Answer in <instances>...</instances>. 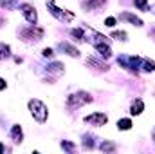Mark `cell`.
<instances>
[{
    "mask_svg": "<svg viewBox=\"0 0 155 154\" xmlns=\"http://www.w3.org/2000/svg\"><path fill=\"white\" fill-rule=\"evenodd\" d=\"M11 138H13V142H15V143L22 142L24 134H22V129H20V125H13V129H11Z\"/></svg>",
    "mask_w": 155,
    "mask_h": 154,
    "instance_id": "cell-10",
    "label": "cell"
},
{
    "mask_svg": "<svg viewBox=\"0 0 155 154\" xmlns=\"http://www.w3.org/2000/svg\"><path fill=\"white\" fill-rule=\"evenodd\" d=\"M90 102H92V96H90L88 93H85V91H79V93H76V94L69 96L67 107H69V109H74V107H81V105L90 103Z\"/></svg>",
    "mask_w": 155,
    "mask_h": 154,
    "instance_id": "cell-1",
    "label": "cell"
},
{
    "mask_svg": "<svg viewBox=\"0 0 155 154\" xmlns=\"http://www.w3.org/2000/svg\"><path fill=\"white\" fill-rule=\"evenodd\" d=\"M22 13H24V16H25V20L27 22H31V24H36V18H38V15H36V11H35V7L31 5V4H22Z\"/></svg>",
    "mask_w": 155,
    "mask_h": 154,
    "instance_id": "cell-4",
    "label": "cell"
},
{
    "mask_svg": "<svg viewBox=\"0 0 155 154\" xmlns=\"http://www.w3.org/2000/svg\"><path fill=\"white\" fill-rule=\"evenodd\" d=\"M112 37H114V38H117V40H126V33H119V31H116Z\"/></svg>",
    "mask_w": 155,
    "mask_h": 154,
    "instance_id": "cell-18",
    "label": "cell"
},
{
    "mask_svg": "<svg viewBox=\"0 0 155 154\" xmlns=\"http://www.w3.org/2000/svg\"><path fill=\"white\" fill-rule=\"evenodd\" d=\"M47 69H49V71H51V73H60V71H63V65H61V64H58V62H56V64H51V65H49V67H47Z\"/></svg>",
    "mask_w": 155,
    "mask_h": 154,
    "instance_id": "cell-15",
    "label": "cell"
},
{
    "mask_svg": "<svg viewBox=\"0 0 155 154\" xmlns=\"http://www.w3.org/2000/svg\"><path fill=\"white\" fill-rule=\"evenodd\" d=\"M85 121H87V123H92V125H96V127H101V125H105V123L108 121V116L105 114V113H94V114L87 116Z\"/></svg>",
    "mask_w": 155,
    "mask_h": 154,
    "instance_id": "cell-3",
    "label": "cell"
},
{
    "mask_svg": "<svg viewBox=\"0 0 155 154\" xmlns=\"http://www.w3.org/2000/svg\"><path fill=\"white\" fill-rule=\"evenodd\" d=\"M9 45L7 44H0V60H5L7 56H9Z\"/></svg>",
    "mask_w": 155,
    "mask_h": 154,
    "instance_id": "cell-13",
    "label": "cell"
},
{
    "mask_svg": "<svg viewBox=\"0 0 155 154\" xmlns=\"http://www.w3.org/2000/svg\"><path fill=\"white\" fill-rule=\"evenodd\" d=\"M121 18H123V20H128V22H130V24H134V26H143V20H141L139 16L132 15V13H123V15H121Z\"/></svg>",
    "mask_w": 155,
    "mask_h": 154,
    "instance_id": "cell-7",
    "label": "cell"
},
{
    "mask_svg": "<svg viewBox=\"0 0 155 154\" xmlns=\"http://www.w3.org/2000/svg\"><path fill=\"white\" fill-rule=\"evenodd\" d=\"M22 37L24 38H31V40H40L43 37V29H40V27H29V29H24L22 31Z\"/></svg>",
    "mask_w": 155,
    "mask_h": 154,
    "instance_id": "cell-5",
    "label": "cell"
},
{
    "mask_svg": "<svg viewBox=\"0 0 155 154\" xmlns=\"http://www.w3.org/2000/svg\"><path fill=\"white\" fill-rule=\"evenodd\" d=\"M52 54H54V53H52V49H51V47H47V49H43V56H49V58H51Z\"/></svg>",
    "mask_w": 155,
    "mask_h": 154,
    "instance_id": "cell-20",
    "label": "cell"
},
{
    "mask_svg": "<svg viewBox=\"0 0 155 154\" xmlns=\"http://www.w3.org/2000/svg\"><path fill=\"white\" fill-rule=\"evenodd\" d=\"M117 127H119V131H128V129L132 127V121H130L128 118H124V120H119V121H117Z\"/></svg>",
    "mask_w": 155,
    "mask_h": 154,
    "instance_id": "cell-12",
    "label": "cell"
},
{
    "mask_svg": "<svg viewBox=\"0 0 155 154\" xmlns=\"http://www.w3.org/2000/svg\"><path fill=\"white\" fill-rule=\"evenodd\" d=\"M29 109H31V114L35 116V120H38L40 123H43L47 120V107L40 100H31L29 102Z\"/></svg>",
    "mask_w": 155,
    "mask_h": 154,
    "instance_id": "cell-2",
    "label": "cell"
},
{
    "mask_svg": "<svg viewBox=\"0 0 155 154\" xmlns=\"http://www.w3.org/2000/svg\"><path fill=\"white\" fill-rule=\"evenodd\" d=\"M60 47H61V51H67V54H71V56H79V51H78L74 45H71L69 42L60 44Z\"/></svg>",
    "mask_w": 155,
    "mask_h": 154,
    "instance_id": "cell-9",
    "label": "cell"
},
{
    "mask_svg": "<svg viewBox=\"0 0 155 154\" xmlns=\"http://www.w3.org/2000/svg\"><path fill=\"white\" fill-rule=\"evenodd\" d=\"M105 26H107V27H114V26H116V18H114V16H108V18L105 20Z\"/></svg>",
    "mask_w": 155,
    "mask_h": 154,
    "instance_id": "cell-17",
    "label": "cell"
},
{
    "mask_svg": "<svg viewBox=\"0 0 155 154\" xmlns=\"http://www.w3.org/2000/svg\"><path fill=\"white\" fill-rule=\"evenodd\" d=\"M0 5L5 7V9H13L16 5V0H0Z\"/></svg>",
    "mask_w": 155,
    "mask_h": 154,
    "instance_id": "cell-14",
    "label": "cell"
},
{
    "mask_svg": "<svg viewBox=\"0 0 155 154\" xmlns=\"http://www.w3.org/2000/svg\"><path fill=\"white\" fill-rule=\"evenodd\" d=\"M2 89H5V80H4V78H0V91H2Z\"/></svg>",
    "mask_w": 155,
    "mask_h": 154,
    "instance_id": "cell-22",
    "label": "cell"
},
{
    "mask_svg": "<svg viewBox=\"0 0 155 154\" xmlns=\"http://www.w3.org/2000/svg\"><path fill=\"white\" fill-rule=\"evenodd\" d=\"M101 149H103V151H114V149H116V147H114V145H112V143H107V142H105V143H103V145H101Z\"/></svg>",
    "mask_w": 155,
    "mask_h": 154,
    "instance_id": "cell-19",
    "label": "cell"
},
{
    "mask_svg": "<svg viewBox=\"0 0 155 154\" xmlns=\"http://www.w3.org/2000/svg\"><path fill=\"white\" fill-rule=\"evenodd\" d=\"M49 9H51V13H52L54 16H58V18H60V20H63V22H71V20L74 18V15H72V13H67V11H61L60 7H54V5H51Z\"/></svg>",
    "mask_w": 155,
    "mask_h": 154,
    "instance_id": "cell-6",
    "label": "cell"
},
{
    "mask_svg": "<svg viewBox=\"0 0 155 154\" xmlns=\"http://www.w3.org/2000/svg\"><path fill=\"white\" fill-rule=\"evenodd\" d=\"M4 152V145H2V143H0V154Z\"/></svg>",
    "mask_w": 155,
    "mask_h": 154,
    "instance_id": "cell-23",
    "label": "cell"
},
{
    "mask_svg": "<svg viewBox=\"0 0 155 154\" xmlns=\"http://www.w3.org/2000/svg\"><path fill=\"white\" fill-rule=\"evenodd\" d=\"M94 47H96V51H97L103 58H110V54H112V53H110V47H108L107 44H96Z\"/></svg>",
    "mask_w": 155,
    "mask_h": 154,
    "instance_id": "cell-8",
    "label": "cell"
},
{
    "mask_svg": "<svg viewBox=\"0 0 155 154\" xmlns=\"http://www.w3.org/2000/svg\"><path fill=\"white\" fill-rule=\"evenodd\" d=\"M135 5L143 11H148V0H135Z\"/></svg>",
    "mask_w": 155,
    "mask_h": 154,
    "instance_id": "cell-16",
    "label": "cell"
},
{
    "mask_svg": "<svg viewBox=\"0 0 155 154\" xmlns=\"http://www.w3.org/2000/svg\"><path fill=\"white\" fill-rule=\"evenodd\" d=\"M143 109H144L143 100H135V102H134V105H132V111H130V113L137 116V114H141V113H143Z\"/></svg>",
    "mask_w": 155,
    "mask_h": 154,
    "instance_id": "cell-11",
    "label": "cell"
},
{
    "mask_svg": "<svg viewBox=\"0 0 155 154\" xmlns=\"http://www.w3.org/2000/svg\"><path fill=\"white\" fill-rule=\"evenodd\" d=\"M72 37H78V38L83 37V31H81V29H72Z\"/></svg>",
    "mask_w": 155,
    "mask_h": 154,
    "instance_id": "cell-21",
    "label": "cell"
}]
</instances>
